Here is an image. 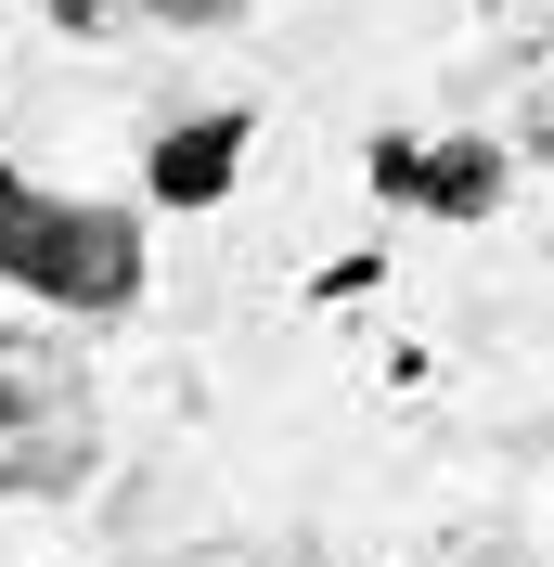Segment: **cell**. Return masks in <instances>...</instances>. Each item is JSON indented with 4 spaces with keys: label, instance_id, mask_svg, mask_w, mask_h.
I'll return each instance as SVG.
<instances>
[{
    "label": "cell",
    "instance_id": "6da1fadb",
    "mask_svg": "<svg viewBox=\"0 0 554 567\" xmlns=\"http://www.w3.org/2000/svg\"><path fill=\"white\" fill-rule=\"evenodd\" d=\"M0 284H27L52 310H130L142 297V219L39 194L27 168H0Z\"/></svg>",
    "mask_w": 554,
    "mask_h": 567
},
{
    "label": "cell",
    "instance_id": "7a4b0ae2",
    "mask_svg": "<svg viewBox=\"0 0 554 567\" xmlns=\"http://www.w3.org/2000/svg\"><path fill=\"white\" fill-rule=\"evenodd\" d=\"M91 477V388L39 336H0V491H78Z\"/></svg>",
    "mask_w": 554,
    "mask_h": 567
},
{
    "label": "cell",
    "instance_id": "3957f363",
    "mask_svg": "<svg viewBox=\"0 0 554 567\" xmlns=\"http://www.w3.org/2000/svg\"><path fill=\"white\" fill-rule=\"evenodd\" d=\"M233 155H245V116H194V130L155 142V194L168 207H207L219 181H233Z\"/></svg>",
    "mask_w": 554,
    "mask_h": 567
},
{
    "label": "cell",
    "instance_id": "277c9868",
    "mask_svg": "<svg viewBox=\"0 0 554 567\" xmlns=\"http://www.w3.org/2000/svg\"><path fill=\"white\" fill-rule=\"evenodd\" d=\"M375 181L387 194H425V207H490V155H375Z\"/></svg>",
    "mask_w": 554,
    "mask_h": 567
},
{
    "label": "cell",
    "instance_id": "5b68a950",
    "mask_svg": "<svg viewBox=\"0 0 554 567\" xmlns=\"http://www.w3.org/2000/svg\"><path fill=\"white\" fill-rule=\"evenodd\" d=\"M65 27H130V13H155V27H233L245 0H52Z\"/></svg>",
    "mask_w": 554,
    "mask_h": 567
}]
</instances>
